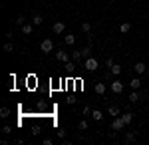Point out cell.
<instances>
[{
  "instance_id": "1",
  "label": "cell",
  "mask_w": 149,
  "mask_h": 145,
  "mask_svg": "<svg viewBox=\"0 0 149 145\" xmlns=\"http://www.w3.org/2000/svg\"><path fill=\"white\" fill-rule=\"evenodd\" d=\"M40 50H42L44 54H50V52L54 50V42H52V40H44V42L40 44Z\"/></svg>"
},
{
  "instance_id": "2",
  "label": "cell",
  "mask_w": 149,
  "mask_h": 145,
  "mask_svg": "<svg viewBox=\"0 0 149 145\" xmlns=\"http://www.w3.org/2000/svg\"><path fill=\"white\" fill-rule=\"evenodd\" d=\"M97 66H100V64H97V60H95V58H88V60H86V70H90V72H95V70H97Z\"/></svg>"
},
{
  "instance_id": "3",
  "label": "cell",
  "mask_w": 149,
  "mask_h": 145,
  "mask_svg": "<svg viewBox=\"0 0 149 145\" xmlns=\"http://www.w3.org/2000/svg\"><path fill=\"white\" fill-rule=\"evenodd\" d=\"M123 125H127V123L123 121V117H117V119H113V121H111V127H113L115 131H119V129H123Z\"/></svg>"
},
{
  "instance_id": "4",
  "label": "cell",
  "mask_w": 149,
  "mask_h": 145,
  "mask_svg": "<svg viewBox=\"0 0 149 145\" xmlns=\"http://www.w3.org/2000/svg\"><path fill=\"white\" fill-rule=\"evenodd\" d=\"M111 91H113V93H123V84H121L119 79H115L113 84H111Z\"/></svg>"
},
{
  "instance_id": "5",
  "label": "cell",
  "mask_w": 149,
  "mask_h": 145,
  "mask_svg": "<svg viewBox=\"0 0 149 145\" xmlns=\"http://www.w3.org/2000/svg\"><path fill=\"white\" fill-rule=\"evenodd\" d=\"M68 54H66V52H64V50H58L56 52V60L58 62H62V64H66V62H68Z\"/></svg>"
},
{
  "instance_id": "6",
  "label": "cell",
  "mask_w": 149,
  "mask_h": 145,
  "mask_svg": "<svg viewBox=\"0 0 149 145\" xmlns=\"http://www.w3.org/2000/svg\"><path fill=\"white\" fill-rule=\"evenodd\" d=\"M52 30H54L56 34H62L64 30H66V24H64V22H56L54 26H52Z\"/></svg>"
},
{
  "instance_id": "7",
  "label": "cell",
  "mask_w": 149,
  "mask_h": 145,
  "mask_svg": "<svg viewBox=\"0 0 149 145\" xmlns=\"http://www.w3.org/2000/svg\"><path fill=\"white\" fill-rule=\"evenodd\" d=\"M133 70H135V72H137L139 76H141V74H145V72H147V68H145V64H143V62H137V64H135V68H133Z\"/></svg>"
},
{
  "instance_id": "8",
  "label": "cell",
  "mask_w": 149,
  "mask_h": 145,
  "mask_svg": "<svg viewBox=\"0 0 149 145\" xmlns=\"http://www.w3.org/2000/svg\"><path fill=\"white\" fill-rule=\"evenodd\" d=\"M93 89H95V93H100V96H103V93H105V84H103V82H97Z\"/></svg>"
},
{
  "instance_id": "9",
  "label": "cell",
  "mask_w": 149,
  "mask_h": 145,
  "mask_svg": "<svg viewBox=\"0 0 149 145\" xmlns=\"http://www.w3.org/2000/svg\"><path fill=\"white\" fill-rule=\"evenodd\" d=\"M107 113H109L111 117H117V115H119V105H109Z\"/></svg>"
},
{
  "instance_id": "10",
  "label": "cell",
  "mask_w": 149,
  "mask_h": 145,
  "mask_svg": "<svg viewBox=\"0 0 149 145\" xmlns=\"http://www.w3.org/2000/svg\"><path fill=\"white\" fill-rule=\"evenodd\" d=\"M64 42H66L68 46H74V44H76V36H74V34H66Z\"/></svg>"
},
{
  "instance_id": "11",
  "label": "cell",
  "mask_w": 149,
  "mask_h": 145,
  "mask_svg": "<svg viewBox=\"0 0 149 145\" xmlns=\"http://www.w3.org/2000/svg\"><path fill=\"white\" fill-rule=\"evenodd\" d=\"M109 74H111V76H119V74H121V66L113 64V66L109 68Z\"/></svg>"
},
{
  "instance_id": "12",
  "label": "cell",
  "mask_w": 149,
  "mask_h": 145,
  "mask_svg": "<svg viewBox=\"0 0 149 145\" xmlns=\"http://www.w3.org/2000/svg\"><path fill=\"white\" fill-rule=\"evenodd\" d=\"M92 117H93V121H102V119H103V113L100 112V109H93V112H92Z\"/></svg>"
},
{
  "instance_id": "13",
  "label": "cell",
  "mask_w": 149,
  "mask_h": 145,
  "mask_svg": "<svg viewBox=\"0 0 149 145\" xmlns=\"http://www.w3.org/2000/svg\"><path fill=\"white\" fill-rule=\"evenodd\" d=\"M22 28V32L26 34V36H30V34L34 32V28H32V24H24V26H20Z\"/></svg>"
},
{
  "instance_id": "14",
  "label": "cell",
  "mask_w": 149,
  "mask_h": 145,
  "mask_svg": "<svg viewBox=\"0 0 149 145\" xmlns=\"http://www.w3.org/2000/svg\"><path fill=\"white\" fill-rule=\"evenodd\" d=\"M129 30H131V24H127V22L119 24V32H121V34H127Z\"/></svg>"
},
{
  "instance_id": "15",
  "label": "cell",
  "mask_w": 149,
  "mask_h": 145,
  "mask_svg": "<svg viewBox=\"0 0 149 145\" xmlns=\"http://www.w3.org/2000/svg\"><path fill=\"white\" fill-rule=\"evenodd\" d=\"M129 101H131V103H137L139 101V93L137 91H131V93H129Z\"/></svg>"
},
{
  "instance_id": "16",
  "label": "cell",
  "mask_w": 149,
  "mask_h": 145,
  "mask_svg": "<svg viewBox=\"0 0 149 145\" xmlns=\"http://www.w3.org/2000/svg\"><path fill=\"white\" fill-rule=\"evenodd\" d=\"M129 86H131V88H133V89H139V88H141V82H139L137 78H133V79H131V82H129Z\"/></svg>"
},
{
  "instance_id": "17",
  "label": "cell",
  "mask_w": 149,
  "mask_h": 145,
  "mask_svg": "<svg viewBox=\"0 0 149 145\" xmlns=\"http://www.w3.org/2000/svg\"><path fill=\"white\" fill-rule=\"evenodd\" d=\"M133 141H135V133H133V131L125 133V143H133Z\"/></svg>"
},
{
  "instance_id": "18",
  "label": "cell",
  "mask_w": 149,
  "mask_h": 145,
  "mask_svg": "<svg viewBox=\"0 0 149 145\" xmlns=\"http://www.w3.org/2000/svg\"><path fill=\"white\" fill-rule=\"evenodd\" d=\"M92 54V44H88L86 48H81V56H90Z\"/></svg>"
},
{
  "instance_id": "19",
  "label": "cell",
  "mask_w": 149,
  "mask_h": 145,
  "mask_svg": "<svg viewBox=\"0 0 149 145\" xmlns=\"http://www.w3.org/2000/svg\"><path fill=\"white\" fill-rule=\"evenodd\" d=\"M81 30H84L86 34H90V32H92V24H90V22H84V24H81Z\"/></svg>"
},
{
  "instance_id": "20",
  "label": "cell",
  "mask_w": 149,
  "mask_h": 145,
  "mask_svg": "<svg viewBox=\"0 0 149 145\" xmlns=\"http://www.w3.org/2000/svg\"><path fill=\"white\" fill-rule=\"evenodd\" d=\"M121 117H123V121H125L127 125H129V123L133 121V115H131V113H123V115H121Z\"/></svg>"
},
{
  "instance_id": "21",
  "label": "cell",
  "mask_w": 149,
  "mask_h": 145,
  "mask_svg": "<svg viewBox=\"0 0 149 145\" xmlns=\"http://www.w3.org/2000/svg\"><path fill=\"white\" fill-rule=\"evenodd\" d=\"M44 22V18L40 16V14H34V18H32V24H42Z\"/></svg>"
},
{
  "instance_id": "22",
  "label": "cell",
  "mask_w": 149,
  "mask_h": 145,
  "mask_svg": "<svg viewBox=\"0 0 149 145\" xmlns=\"http://www.w3.org/2000/svg\"><path fill=\"white\" fill-rule=\"evenodd\" d=\"M10 115V109L8 107H0V117H8Z\"/></svg>"
},
{
  "instance_id": "23",
  "label": "cell",
  "mask_w": 149,
  "mask_h": 145,
  "mask_svg": "<svg viewBox=\"0 0 149 145\" xmlns=\"http://www.w3.org/2000/svg\"><path fill=\"white\" fill-rule=\"evenodd\" d=\"M78 127H80V131H86V129H88V121H86V119H81V121L78 123Z\"/></svg>"
},
{
  "instance_id": "24",
  "label": "cell",
  "mask_w": 149,
  "mask_h": 145,
  "mask_svg": "<svg viewBox=\"0 0 149 145\" xmlns=\"http://www.w3.org/2000/svg\"><path fill=\"white\" fill-rule=\"evenodd\" d=\"M40 131H42L40 125H34V127H32V135H40Z\"/></svg>"
},
{
  "instance_id": "25",
  "label": "cell",
  "mask_w": 149,
  "mask_h": 145,
  "mask_svg": "<svg viewBox=\"0 0 149 145\" xmlns=\"http://www.w3.org/2000/svg\"><path fill=\"white\" fill-rule=\"evenodd\" d=\"M4 50H6V52H12V50H14V44H12V42H6V44H4Z\"/></svg>"
},
{
  "instance_id": "26",
  "label": "cell",
  "mask_w": 149,
  "mask_h": 145,
  "mask_svg": "<svg viewBox=\"0 0 149 145\" xmlns=\"http://www.w3.org/2000/svg\"><path fill=\"white\" fill-rule=\"evenodd\" d=\"M72 58H74V62H78V60L81 58V52H78V50H76V52L72 54Z\"/></svg>"
},
{
  "instance_id": "27",
  "label": "cell",
  "mask_w": 149,
  "mask_h": 145,
  "mask_svg": "<svg viewBox=\"0 0 149 145\" xmlns=\"http://www.w3.org/2000/svg\"><path fill=\"white\" fill-rule=\"evenodd\" d=\"M66 72H74V64L72 62H66Z\"/></svg>"
},
{
  "instance_id": "28",
  "label": "cell",
  "mask_w": 149,
  "mask_h": 145,
  "mask_svg": "<svg viewBox=\"0 0 149 145\" xmlns=\"http://www.w3.org/2000/svg\"><path fill=\"white\" fill-rule=\"evenodd\" d=\"M92 113V107L90 105H84V115H90Z\"/></svg>"
},
{
  "instance_id": "29",
  "label": "cell",
  "mask_w": 149,
  "mask_h": 145,
  "mask_svg": "<svg viewBox=\"0 0 149 145\" xmlns=\"http://www.w3.org/2000/svg\"><path fill=\"white\" fill-rule=\"evenodd\" d=\"M16 24H18V26H24V16H18V18H16Z\"/></svg>"
},
{
  "instance_id": "30",
  "label": "cell",
  "mask_w": 149,
  "mask_h": 145,
  "mask_svg": "<svg viewBox=\"0 0 149 145\" xmlns=\"http://www.w3.org/2000/svg\"><path fill=\"white\" fill-rule=\"evenodd\" d=\"M105 66H107V70H109V68L113 66V60H111V58H107V62H105Z\"/></svg>"
},
{
  "instance_id": "31",
  "label": "cell",
  "mask_w": 149,
  "mask_h": 145,
  "mask_svg": "<svg viewBox=\"0 0 149 145\" xmlns=\"http://www.w3.org/2000/svg\"><path fill=\"white\" fill-rule=\"evenodd\" d=\"M2 131H4V133H10L12 127H10V125H4V127H2Z\"/></svg>"
}]
</instances>
